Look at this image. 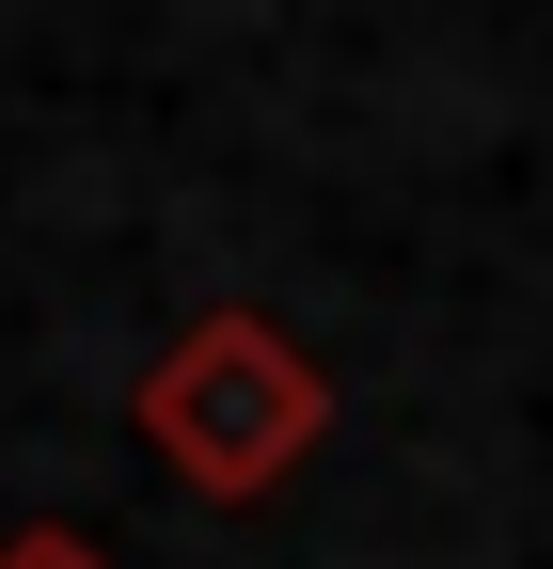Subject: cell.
Returning <instances> with one entry per match:
<instances>
[{
	"label": "cell",
	"instance_id": "6da1fadb",
	"mask_svg": "<svg viewBox=\"0 0 553 569\" xmlns=\"http://www.w3.org/2000/svg\"><path fill=\"white\" fill-rule=\"evenodd\" d=\"M332 427V380L301 365L269 317H190L159 365H143V443L205 490V507H253V490H285Z\"/></svg>",
	"mask_w": 553,
	"mask_h": 569
},
{
	"label": "cell",
	"instance_id": "7a4b0ae2",
	"mask_svg": "<svg viewBox=\"0 0 553 569\" xmlns=\"http://www.w3.org/2000/svg\"><path fill=\"white\" fill-rule=\"evenodd\" d=\"M0 569H111V553H95V538H63V522H32L17 553H0Z\"/></svg>",
	"mask_w": 553,
	"mask_h": 569
}]
</instances>
